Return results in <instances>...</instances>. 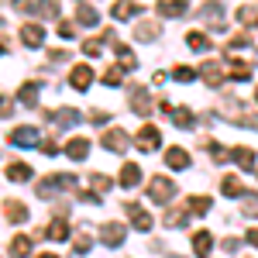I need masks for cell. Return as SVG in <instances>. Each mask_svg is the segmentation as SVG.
Segmentation results:
<instances>
[{
  "instance_id": "cell-37",
  "label": "cell",
  "mask_w": 258,
  "mask_h": 258,
  "mask_svg": "<svg viewBox=\"0 0 258 258\" xmlns=\"http://www.w3.org/2000/svg\"><path fill=\"white\" fill-rule=\"evenodd\" d=\"M207 148H210V159H214V162H227V159H231V152H227L224 145H217V141H210Z\"/></svg>"
},
{
  "instance_id": "cell-23",
  "label": "cell",
  "mask_w": 258,
  "mask_h": 258,
  "mask_svg": "<svg viewBox=\"0 0 258 258\" xmlns=\"http://www.w3.org/2000/svg\"><path fill=\"white\" fill-rule=\"evenodd\" d=\"M138 179H141V169L135 165V162H127V165L120 169V186H124V189H131V186H138Z\"/></svg>"
},
{
  "instance_id": "cell-43",
  "label": "cell",
  "mask_w": 258,
  "mask_h": 258,
  "mask_svg": "<svg viewBox=\"0 0 258 258\" xmlns=\"http://www.w3.org/2000/svg\"><path fill=\"white\" fill-rule=\"evenodd\" d=\"M83 55H90V59H97V55H100V41H97V38L83 41Z\"/></svg>"
},
{
  "instance_id": "cell-5",
  "label": "cell",
  "mask_w": 258,
  "mask_h": 258,
  "mask_svg": "<svg viewBox=\"0 0 258 258\" xmlns=\"http://www.w3.org/2000/svg\"><path fill=\"white\" fill-rule=\"evenodd\" d=\"M135 145H138L141 152H155L162 145V135H159V127H152V124H145L138 131V138H135Z\"/></svg>"
},
{
  "instance_id": "cell-38",
  "label": "cell",
  "mask_w": 258,
  "mask_h": 258,
  "mask_svg": "<svg viewBox=\"0 0 258 258\" xmlns=\"http://www.w3.org/2000/svg\"><path fill=\"white\" fill-rule=\"evenodd\" d=\"M165 227H186V214L182 210H169L165 214Z\"/></svg>"
},
{
  "instance_id": "cell-26",
  "label": "cell",
  "mask_w": 258,
  "mask_h": 258,
  "mask_svg": "<svg viewBox=\"0 0 258 258\" xmlns=\"http://www.w3.org/2000/svg\"><path fill=\"white\" fill-rule=\"evenodd\" d=\"M193 251H197V255H210V251H214V238H210L207 231H197V234H193Z\"/></svg>"
},
{
  "instance_id": "cell-2",
  "label": "cell",
  "mask_w": 258,
  "mask_h": 258,
  "mask_svg": "<svg viewBox=\"0 0 258 258\" xmlns=\"http://www.w3.org/2000/svg\"><path fill=\"white\" fill-rule=\"evenodd\" d=\"M100 238H103L107 248H117V244H124V238H127V227L117 224V220H110V224H103V227H100Z\"/></svg>"
},
{
  "instance_id": "cell-20",
  "label": "cell",
  "mask_w": 258,
  "mask_h": 258,
  "mask_svg": "<svg viewBox=\"0 0 258 258\" xmlns=\"http://www.w3.org/2000/svg\"><path fill=\"white\" fill-rule=\"evenodd\" d=\"M135 14H141V7L135 0H117L114 4V18L117 21H127V18H135Z\"/></svg>"
},
{
  "instance_id": "cell-28",
  "label": "cell",
  "mask_w": 258,
  "mask_h": 258,
  "mask_svg": "<svg viewBox=\"0 0 258 258\" xmlns=\"http://www.w3.org/2000/svg\"><path fill=\"white\" fill-rule=\"evenodd\" d=\"M114 52H117V62L124 66V69H135V66H138V59H135V52H131L127 45H114Z\"/></svg>"
},
{
  "instance_id": "cell-39",
  "label": "cell",
  "mask_w": 258,
  "mask_h": 258,
  "mask_svg": "<svg viewBox=\"0 0 258 258\" xmlns=\"http://www.w3.org/2000/svg\"><path fill=\"white\" fill-rule=\"evenodd\" d=\"M248 45H251L248 35H234V38L227 41V55H231V52H238V48H248Z\"/></svg>"
},
{
  "instance_id": "cell-48",
  "label": "cell",
  "mask_w": 258,
  "mask_h": 258,
  "mask_svg": "<svg viewBox=\"0 0 258 258\" xmlns=\"http://www.w3.org/2000/svg\"><path fill=\"white\" fill-rule=\"evenodd\" d=\"M244 238H248V244H255V248H258V227H251V231H248Z\"/></svg>"
},
{
  "instance_id": "cell-16",
  "label": "cell",
  "mask_w": 258,
  "mask_h": 258,
  "mask_svg": "<svg viewBox=\"0 0 258 258\" xmlns=\"http://www.w3.org/2000/svg\"><path fill=\"white\" fill-rule=\"evenodd\" d=\"M45 238H48V241H66V238H69V224H66V217H62V214L52 220V224H48Z\"/></svg>"
},
{
  "instance_id": "cell-24",
  "label": "cell",
  "mask_w": 258,
  "mask_h": 258,
  "mask_svg": "<svg viewBox=\"0 0 258 258\" xmlns=\"http://www.w3.org/2000/svg\"><path fill=\"white\" fill-rule=\"evenodd\" d=\"M220 193L224 197H244V186H241L238 176H224L220 179Z\"/></svg>"
},
{
  "instance_id": "cell-17",
  "label": "cell",
  "mask_w": 258,
  "mask_h": 258,
  "mask_svg": "<svg viewBox=\"0 0 258 258\" xmlns=\"http://www.w3.org/2000/svg\"><path fill=\"white\" fill-rule=\"evenodd\" d=\"M31 248H35V241L28 238V234H18V238L11 241V258H28Z\"/></svg>"
},
{
  "instance_id": "cell-51",
  "label": "cell",
  "mask_w": 258,
  "mask_h": 258,
  "mask_svg": "<svg viewBox=\"0 0 258 258\" xmlns=\"http://www.w3.org/2000/svg\"><path fill=\"white\" fill-rule=\"evenodd\" d=\"M255 100H258V90H255Z\"/></svg>"
},
{
  "instance_id": "cell-49",
  "label": "cell",
  "mask_w": 258,
  "mask_h": 258,
  "mask_svg": "<svg viewBox=\"0 0 258 258\" xmlns=\"http://www.w3.org/2000/svg\"><path fill=\"white\" fill-rule=\"evenodd\" d=\"M7 48H11V41H7V38H0V55H4Z\"/></svg>"
},
{
  "instance_id": "cell-4",
  "label": "cell",
  "mask_w": 258,
  "mask_h": 258,
  "mask_svg": "<svg viewBox=\"0 0 258 258\" xmlns=\"http://www.w3.org/2000/svg\"><path fill=\"white\" fill-rule=\"evenodd\" d=\"M127 145H131V141H127V135H124L120 127H110V131L103 135V148H107V152H114V155H124V152H127Z\"/></svg>"
},
{
  "instance_id": "cell-34",
  "label": "cell",
  "mask_w": 258,
  "mask_h": 258,
  "mask_svg": "<svg viewBox=\"0 0 258 258\" xmlns=\"http://www.w3.org/2000/svg\"><path fill=\"white\" fill-rule=\"evenodd\" d=\"M241 214H244V217H258V193H244Z\"/></svg>"
},
{
  "instance_id": "cell-46",
  "label": "cell",
  "mask_w": 258,
  "mask_h": 258,
  "mask_svg": "<svg viewBox=\"0 0 258 258\" xmlns=\"http://www.w3.org/2000/svg\"><path fill=\"white\" fill-rule=\"evenodd\" d=\"M41 148H45V155H59V145H55V141H45Z\"/></svg>"
},
{
  "instance_id": "cell-18",
  "label": "cell",
  "mask_w": 258,
  "mask_h": 258,
  "mask_svg": "<svg viewBox=\"0 0 258 258\" xmlns=\"http://www.w3.org/2000/svg\"><path fill=\"white\" fill-rule=\"evenodd\" d=\"M231 159L238 162L244 172H255V152H251V148H244V145H241V148H234V152H231Z\"/></svg>"
},
{
  "instance_id": "cell-40",
  "label": "cell",
  "mask_w": 258,
  "mask_h": 258,
  "mask_svg": "<svg viewBox=\"0 0 258 258\" xmlns=\"http://www.w3.org/2000/svg\"><path fill=\"white\" fill-rule=\"evenodd\" d=\"M172 73H176L179 83H193V76H197V69H189V66H176Z\"/></svg>"
},
{
  "instance_id": "cell-29",
  "label": "cell",
  "mask_w": 258,
  "mask_h": 258,
  "mask_svg": "<svg viewBox=\"0 0 258 258\" xmlns=\"http://www.w3.org/2000/svg\"><path fill=\"white\" fill-rule=\"evenodd\" d=\"M31 11L41 14V18H55V14H59V4H55V0H38V4H31Z\"/></svg>"
},
{
  "instance_id": "cell-44",
  "label": "cell",
  "mask_w": 258,
  "mask_h": 258,
  "mask_svg": "<svg viewBox=\"0 0 258 258\" xmlns=\"http://www.w3.org/2000/svg\"><path fill=\"white\" fill-rule=\"evenodd\" d=\"M73 248H76V251H86V248H90V238H86V234H80V238H76V244H73Z\"/></svg>"
},
{
  "instance_id": "cell-22",
  "label": "cell",
  "mask_w": 258,
  "mask_h": 258,
  "mask_svg": "<svg viewBox=\"0 0 258 258\" xmlns=\"http://www.w3.org/2000/svg\"><path fill=\"white\" fill-rule=\"evenodd\" d=\"M48 120H55L62 127H73L76 120H80V110H73V107H66V110H55V114H45Z\"/></svg>"
},
{
  "instance_id": "cell-14",
  "label": "cell",
  "mask_w": 258,
  "mask_h": 258,
  "mask_svg": "<svg viewBox=\"0 0 258 258\" xmlns=\"http://www.w3.org/2000/svg\"><path fill=\"white\" fill-rule=\"evenodd\" d=\"M93 83V73H90V66H76L73 73H69V86L73 90H86Z\"/></svg>"
},
{
  "instance_id": "cell-19",
  "label": "cell",
  "mask_w": 258,
  "mask_h": 258,
  "mask_svg": "<svg viewBox=\"0 0 258 258\" xmlns=\"http://www.w3.org/2000/svg\"><path fill=\"white\" fill-rule=\"evenodd\" d=\"M66 155L76 159V162H83L86 155H90V141H86V138H73L69 145H66Z\"/></svg>"
},
{
  "instance_id": "cell-27",
  "label": "cell",
  "mask_w": 258,
  "mask_h": 258,
  "mask_svg": "<svg viewBox=\"0 0 258 258\" xmlns=\"http://www.w3.org/2000/svg\"><path fill=\"white\" fill-rule=\"evenodd\" d=\"M135 35H138V41H155V38H159V24H152V21H141L138 28H135Z\"/></svg>"
},
{
  "instance_id": "cell-6",
  "label": "cell",
  "mask_w": 258,
  "mask_h": 258,
  "mask_svg": "<svg viewBox=\"0 0 258 258\" xmlns=\"http://www.w3.org/2000/svg\"><path fill=\"white\" fill-rule=\"evenodd\" d=\"M7 141L18 145V148H31V145H38V127H18V131L7 135Z\"/></svg>"
},
{
  "instance_id": "cell-52",
  "label": "cell",
  "mask_w": 258,
  "mask_h": 258,
  "mask_svg": "<svg viewBox=\"0 0 258 258\" xmlns=\"http://www.w3.org/2000/svg\"><path fill=\"white\" fill-rule=\"evenodd\" d=\"M0 24H4V18H0Z\"/></svg>"
},
{
  "instance_id": "cell-45",
  "label": "cell",
  "mask_w": 258,
  "mask_h": 258,
  "mask_svg": "<svg viewBox=\"0 0 258 258\" xmlns=\"http://www.w3.org/2000/svg\"><path fill=\"white\" fill-rule=\"evenodd\" d=\"M73 35H76L73 24H59V38H73Z\"/></svg>"
},
{
  "instance_id": "cell-1",
  "label": "cell",
  "mask_w": 258,
  "mask_h": 258,
  "mask_svg": "<svg viewBox=\"0 0 258 258\" xmlns=\"http://www.w3.org/2000/svg\"><path fill=\"white\" fill-rule=\"evenodd\" d=\"M73 186H76V176L59 172V176H48V179H41V182H35V193L41 200H52V197H59V193H66V189H73Z\"/></svg>"
},
{
  "instance_id": "cell-42",
  "label": "cell",
  "mask_w": 258,
  "mask_h": 258,
  "mask_svg": "<svg viewBox=\"0 0 258 258\" xmlns=\"http://www.w3.org/2000/svg\"><path fill=\"white\" fill-rule=\"evenodd\" d=\"M90 182H93V189H97V193H107V189H110V179L103 176V172H97V176L90 179Z\"/></svg>"
},
{
  "instance_id": "cell-8",
  "label": "cell",
  "mask_w": 258,
  "mask_h": 258,
  "mask_svg": "<svg viewBox=\"0 0 258 258\" xmlns=\"http://www.w3.org/2000/svg\"><path fill=\"white\" fill-rule=\"evenodd\" d=\"M131 110L141 114V117H145V114H152V97H148V90H145V86H135V90H131Z\"/></svg>"
},
{
  "instance_id": "cell-3",
  "label": "cell",
  "mask_w": 258,
  "mask_h": 258,
  "mask_svg": "<svg viewBox=\"0 0 258 258\" xmlns=\"http://www.w3.org/2000/svg\"><path fill=\"white\" fill-rule=\"evenodd\" d=\"M172 193H176V182H169L165 176H155L152 182H148V197L155 200V203H165Z\"/></svg>"
},
{
  "instance_id": "cell-7",
  "label": "cell",
  "mask_w": 258,
  "mask_h": 258,
  "mask_svg": "<svg viewBox=\"0 0 258 258\" xmlns=\"http://www.w3.org/2000/svg\"><path fill=\"white\" fill-rule=\"evenodd\" d=\"M200 18H207L214 24V31H224V7H220L217 0H210V4H203L200 7Z\"/></svg>"
},
{
  "instance_id": "cell-47",
  "label": "cell",
  "mask_w": 258,
  "mask_h": 258,
  "mask_svg": "<svg viewBox=\"0 0 258 258\" xmlns=\"http://www.w3.org/2000/svg\"><path fill=\"white\" fill-rule=\"evenodd\" d=\"M224 251H238V238H224Z\"/></svg>"
},
{
  "instance_id": "cell-30",
  "label": "cell",
  "mask_w": 258,
  "mask_h": 258,
  "mask_svg": "<svg viewBox=\"0 0 258 258\" xmlns=\"http://www.w3.org/2000/svg\"><path fill=\"white\" fill-rule=\"evenodd\" d=\"M186 45H189L193 52H207V48H210V38L200 35V31H189V35H186Z\"/></svg>"
},
{
  "instance_id": "cell-9",
  "label": "cell",
  "mask_w": 258,
  "mask_h": 258,
  "mask_svg": "<svg viewBox=\"0 0 258 258\" xmlns=\"http://www.w3.org/2000/svg\"><path fill=\"white\" fill-rule=\"evenodd\" d=\"M200 76H203L207 86H220V83H224V66H220V62H203V66H200Z\"/></svg>"
},
{
  "instance_id": "cell-31",
  "label": "cell",
  "mask_w": 258,
  "mask_h": 258,
  "mask_svg": "<svg viewBox=\"0 0 258 258\" xmlns=\"http://www.w3.org/2000/svg\"><path fill=\"white\" fill-rule=\"evenodd\" d=\"M227 73H231V76H234L238 83H244L248 76H251V66H248V62H241V59H234V62H231V69H227Z\"/></svg>"
},
{
  "instance_id": "cell-33",
  "label": "cell",
  "mask_w": 258,
  "mask_h": 258,
  "mask_svg": "<svg viewBox=\"0 0 258 258\" xmlns=\"http://www.w3.org/2000/svg\"><path fill=\"white\" fill-rule=\"evenodd\" d=\"M210 207H214L210 197H189V214H207Z\"/></svg>"
},
{
  "instance_id": "cell-35",
  "label": "cell",
  "mask_w": 258,
  "mask_h": 258,
  "mask_svg": "<svg viewBox=\"0 0 258 258\" xmlns=\"http://www.w3.org/2000/svg\"><path fill=\"white\" fill-rule=\"evenodd\" d=\"M76 21H80V24H97V21H100L97 7H86V4H83L80 11H76Z\"/></svg>"
},
{
  "instance_id": "cell-12",
  "label": "cell",
  "mask_w": 258,
  "mask_h": 258,
  "mask_svg": "<svg viewBox=\"0 0 258 258\" xmlns=\"http://www.w3.org/2000/svg\"><path fill=\"white\" fill-rule=\"evenodd\" d=\"M21 41H24L28 48H38V45H45V31H41L38 24H24V28H21Z\"/></svg>"
},
{
  "instance_id": "cell-15",
  "label": "cell",
  "mask_w": 258,
  "mask_h": 258,
  "mask_svg": "<svg viewBox=\"0 0 258 258\" xmlns=\"http://www.w3.org/2000/svg\"><path fill=\"white\" fill-rule=\"evenodd\" d=\"M165 165H169V169H189V155H186V148H176V145H172V148L165 152Z\"/></svg>"
},
{
  "instance_id": "cell-13",
  "label": "cell",
  "mask_w": 258,
  "mask_h": 258,
  "mask_svg": "<svg viewBox=\"0 0 258 258\" xmlns=\"http://www.w3.org/2000/svg\"><path fill=\"white\" fill-rule=\"evenodd\" d=\"M4 214H7V220H11V224H24V220L31 217V214H28V207H24L21 200H7Z\"/></svg>"
},
{
  "instance_id": "cell-10",
  "label": "cell",
  "mask_w": 258,
  "mask_h": 258,
  "mask_svg": "<svg viewBox=\"0 0 258 258\" xmlns=\"http://www.w3.org/2000/svg\"><path fill=\"white\" fill-rule=\"evenodd\" d=\"M124 210H127V217H131V224H135L138 231H145V234L152 231V214H145V210H141L138 203H127Z\"/></svg>"
},
{
  "instance_id": "cell-11",
  "label": "cell",
  "mask_w": 258,
  "mask_h": 258,
  "mask_svg": "<svg viewBox=\"0 0 258 258\" xmlns=\"http://www.w3.org/2000/svg\"><path fill=\"white\" fill-rule=\"evenodd\" d=\"M186 7H189L186 0H159V7H155V11H159L162 18H182V14H186Z\"/></svg>"
},
{
  "instance_id": "cell-50",
  "label": "cell",
  "mask_w": 258,
  "mask_h": 258,
  "mask_svg": "<svg viewBox=\"0 0 258 258\" xmlns=\"http://www.w3.org/2000/svg\"><path fill=\"white\" fill-rule=\"evenodd\" d=\"M38 258H55V255H38Z\"/></svg>"
},
{
  "instance_id": "cell-36",
  "label": "cell",
  "mask_w": 258,
  "mask_h": 258,
  "mask_svg": "<svg viewBox=\"0 0 258 258\" xmlns=\"http://www.w3.org/2000/svg\"><path fill=\"white\" fill-rule=\"evenodd\" d=\"M103 83H107V86H120V83H124V69H120V66L107 69V73H103Z\"/></svg>"
},
{
  "instance_id": "cell-21",
  "label": "cell",
  "mask_w": 258,
  "mask_h": 258,
  "mask_svg": "<svg viewBox=\"0 0 258 258\" xmlns=\"http://www.w3.org/2000/svg\"><path fill=\"white\" fill-rule=\"evenodd\" d=\"M38 93H41L38 83H24V86L18 90V100L24 103V107H35V103H38Z\"/></svg>"
},
{
  "instance_id": "cell-41",
  "label": "cell",
  "mask_w": 258,
  "mask_h": 258,
  "mask_svg": "<svg viewBox=\"0 0 258 258\" xmlns=\"http://www.w3.org/2000/svg\"><path fill=\"white\" fill-rule=\"evenodd\" d=\"M238 21L241 24H251V21H258V11L255 7H238Z\"/></svg>"
},
{
  "instance_id": "cell-32",
  "label": "cell",
  "mask_w": 258,
  "mask_h": 258,
  "mask_svg": "<svg viewBox=\"0 0 258 258\" xmlns=\"http://www.w3.org/2000/svg\"><path fill=\"white\" fill-rule=\"evenodd\" d=\"M169 117L176 120L179 127H193V114H189L186 107H172V114H169Z\"/></svg>"
},
{
  "instance_id": "cell-25",
  "label": "cell",
  "mask_w": 258,
  "mask_h": 258,
  "mask_svg": "<svg viewBox=\"0 0 258 258\" xmlns=\"http://www.w3.org/2000/svg\"><path fill=\"white\" fill-rule=\"evenodd\" d=\"M7 179H11V182H28V179H31V165H24V162L7 165Z\"/></svg>"
}]
</instances>
